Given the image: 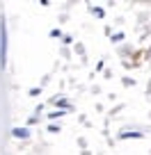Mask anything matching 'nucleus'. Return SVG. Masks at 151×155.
Returning <instances> with one entry per match:
<instances>
[{"label":"nucleus","mask_w":151,"mask_h":155,"mask_svg":"<svg viewBox=\"0 0 151 155\" xmlns=\"http://www.w3.org/2000/svg\"><path fill=\"white\" fill-rule=\"evenodd\" d=\"M7 64V25L0 21V66Z\"/></svg>","instance_id":"f257e3e1"},{"label":"nucleus","mask_w":151,"mask_h":155,"mask_svg":"<svg viewBox=\"0 0 151 155\" xmlns=\"http://www.w3.org/2000/svg\"><path fill=\"white\" fill-rule=\"evenodd\" d=\"M14 135H16V137H28V130H23V128H21V130H14Z\"/></svg>","instance_id":"f03ea898"}]
</instances>
